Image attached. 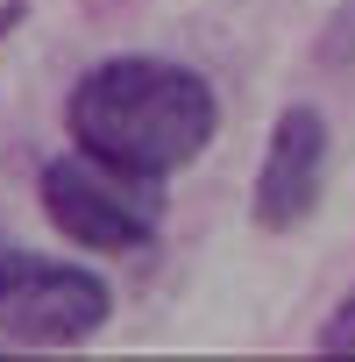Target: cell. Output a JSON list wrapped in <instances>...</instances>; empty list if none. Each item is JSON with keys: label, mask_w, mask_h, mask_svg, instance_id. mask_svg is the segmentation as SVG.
Returning a JSON list of instances; mask_svg holds the SVG:
<instances>
[{"label": "cell", "mask_w": 355, "mask_h": 362, "mask_svg": "<svg viewBox=\"0 0 355 362\" xmlns=\"http://www.w3.org/2000/svg\"><path fill=\"white\" fill-rule=\"evenodd\" d=\"M64 128L107 170L156 177V185H163L170 170H185L192 156H206V142L221 128V100H214V86L192 64H170V57H107V64H93L71 86Z\"/></svg>", "instance_id": "obj_1"}, {"label": "cell", "mask_w": 355, "mask_h": 362, "mask_svg": "<svg viewBox=\"0 0 355 362\" xmlns=\"http://www.w3.org/2000/svg\"><path fill=\"white\" fill-rule=\"evenodd\" d=\"M43 214L50 228L71 242V249H93V256H135L156 242V221H163V185L156 177H128V170H107L100 156H57L43 177Z\"/></svg>", "instance_id": "obj_2"}, {"label": "cell", "mask_w": 355, "mask_h": 362, "mask_svg": "<svg viewBox=\"0 0 355 362\" xmlns=\"http://www.w3.org/2000/svg\"><path fill=\"white\" fill-rule=\"evenodd\" d=\"M114 291L57 256H22L8 249L0 256V341L15 348H78L107 327Z\"/></svg>", "instance_id": "obj_3"}, {"label": "cell", "mask_w": 355, "mask_h": 362, "mask_svg": "<svg viewBox=\"0 0 355 362\" xmlns=\"http://www.w3.org/2000/svg\"><path fill=\"white\" fill-rule=\"evenodd\" d=\"M327 156H334L327 114H320V107H284L277 128H270L263 170H256V199H249V214H256L263 235H298V228L320 214Z\"/></svg>", "instance_id": "obj_4"}, {"label": "cell", "mask_w": 355, "mask_h": 362, "mask_svg": "<svg viewBox=\"0 0 355 362\" xmlns=\"http://www.w3.org/2000/svg\"><path fill=\"white\" fill-rule=\"evenodd\" d=\"M320 64H327V71L355 64V0H341V8H334V22L320 29Z\"/></svg>", "instance_id": "obj_5"}, {"label": "cell", "mask_w": 355, "mask_h": 362, "mask_svg": "<svg viewBox=\"0 0 355 362\" xmlns=\"http://www.w3.org/2000/svg\"><path fill=\"white\" fill-rule=\"evenodd\" d=\"M313 348H320V355H348V348H355V291H348V298H341V305L320 320Z\"/></svg>", "instance_id": "obj_6"}, {"label": "cell", "mask_w": 355, "mask_h": 362, "mask_svg": "<svg viewBox=\"0 0 355 362\" xmlns=\"http://www.w3.org/2000/svg\"><path fill=\"white\" fill-rule=\"evenodd\" d=\"M0 256H8V228H0Z\"/></svg>", "instance_id": "obj_7"}]
</instances>
